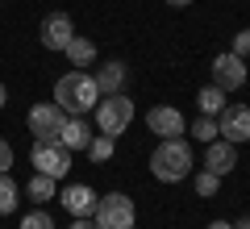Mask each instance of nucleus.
Instances as JSON below:
<instances>
[{
	"label": "nucleus",
	"instance_id": "obj_1",
	"mask_svg": "<svg viewBox=\"0 0 250 229\" xmlns=\"http://www.w3.org/2000/svg\"><path fill=\"white\" fill-rule=\"evenodd\" d=\"M96 100H100V88H96V80H92V71H67V75L54 83V104L67 117L92 113Z\"/></svg>",
	"mask_w": 250,
	"mask_h": 229
},
{
	"label": "nucleus",
	"instance_id": "obj_2",
	"mask_svg": "<svg viewBox=\"0 0 250 229\" xmlns=\"http://www.w3.org/2000/svg\"><path fill=\"white\" fill-rule=\"evenodd\" d=\"M192 167H196V159H192V146L184 138H163L159 150L150 154V171L159 184H179L192 175Z\"/></svg>",
	"mask_w": 250,
	"mask_h": 229
},
{
	"label": "nucleus",
	"instance_id": "obj_3",
	"mask_svg": "<svg viewBox=\"0 0 250 229\" xmlns=\"http://www.w3.org/2000/svg\"><path fill=\"white\" fill-rule=\"evenodd\" d=\"M92 113H96V129L100 133L121 138V133L129 129V121H134V100L125 96V92H113V96H100Z\"/></svg>",
	"mask_w": 250,
	"mask_h": 229
},
{
	"label": "nucleus",
	"instance_id": "obj_4",
	"mask_svg": "<svg viewBox=\"0 0 250 229\" xmlns=\"http://www.w3.org/2000/svg\"><path fill=\"white\" fill-rule=\"evenodd\" d=\"M134 221H138V208L125 192H108L96 200V212H92L96 229H134Z\"/></svg>",
	"mask_w": 250,
	"mask_h": 229
},
{
	"label": "nucleus",
	"instance_id": "obj_5",
	"mask_svg": "<svg viewBox=\"0 0 250 229\" xmlns=\"http://www.w3.org/2000/svg\"><path fill=\"white\" fill-rule=\"evenodd\" d=\"M29 163H34L38 175L62 179L67 171H71V150L62 146V142H34V150H29Z\"/></svg>",
	"mask_w": 250,
	"mask_h": 229
},
{
	"label": "nucleus",
	"instance_id": "obj_6",
	"mask_svg": "<svg viewBox=\"0 0 250 229\" xmlns=\"http://www.w3.org/2000/svg\"><path fill=\"white\" fill-rule=\"evenodd\" d=\"M62 121H67V113H62L54 100L34 104V108H29V117H25V125H29V133H34V142H59Z\"/></svg>",
	"mask_w": 250,
	"mask_h": 229
},
{
	"label": "nucleus",
	"instance_id": "obj_7",
	"mask_svg": "<svg viewBox=\"0 0 250 229\" xmlns=\"http://www.w3.org/2000/svg\"><path fill=\"white\" fill-rule=\"evenodd\" d=\"M217 133L233 146H246L250 142V104H225L217 113Z\"/></svg>",
	"mask_w": 250,
	"mask_h": 229
},
{
	"label": "nucleus",
	"instance_id": "obj_8",
	"mask_svg": "<svg viewBox=\"0 0 250 229\" xmlns=\"http://www.w3.org/2000/svg\"><path fill=\"white\" fill-rule=\"evenodd\" d=\"M213 83L221 92H238L242 83H246V75H250V67H246V59H238L233 50H225V54H217L213 59Z\"/></svg>",
	"mask_w": 250,
	"mask_h": 229
},
{
	"label": "nucleus",
	"instance_id": "obj_9",
	"mask_svg": "<svg viewBox=\"0 0 250 229\" xmlns=\"http://www.w3.org/2000/svg\"><path fill=\"white\" fill-rule=\"evenodd\" d=\"M146 125H150V133L154 138H184L188 133V121H184V113H179L175 104H154L150 113H146Z\"/></svg>",
	"mask_w": 250,
	"mask_h": 229
},
{
	"label": "nucleus",
	"instance_id": "obj_10",
	"mask_svg": "<svg viewBox=\"0 0 250 229\" xmlns=\"http://www.w3.org/2000/svg\"><path fill=\"white\" fill-rule=\"evenodd\" d=\"M38 38H42L46 50H67V42L75 38V25H71V17H67V13H50V17H42Z\"/></svg>",
	"mask_w": 250,
	"mask_h": 229
},
{
	"label": "nucleus",
	"instance_id": "obj_11",
	"mask_svg": "<svg viewBox=\"0 0 250 229\" xmlns=\"http://www.w3.org/2000/svg\"><path fill=\"white\" fill-rule=\"evenodd\" d=\"M205 167L213 171V175H229L233 167H238V146H233V142H225V138H213L205 146Z\"/></svg>",
	"mask_w": 250,
	"mask_h": 229
},
{
	"label": "nucleus",
	"instance_id": "obj_12",
	"mask_svg": "<svg viewBox=\"0 0 250 229\" xmlns=\"http://www.w3.org/2000/svg\"><path fill=\"white\" fill-rule=\"evenodd\" d=\"M59 200H62V208L71 212V217H92V212H96V200H100V196L92 192L88 184H71V187H62Z\"/></svg>",
	"mask_w": 250,
	"mask_h": 229
},
{
	"label": "nucleus",
	"instance_id": "obj_13",
	"mask_svg": "<svg viewBox=\"0 0 250 229\" xmlns=\"http://www.w3.org/2000/svg\"><path fill=\"white\" fill-rule=\"evenodd\" d=\"M59 142H62L67 150H88L92 125L83 121V117H67V121H62V129H59Z\"/></svg>",
	"mask_w": 250,
	"mask_h": 229
},
{
	"label": "nucleus",
	"instance_id": "obj_14",
	"mask_svg": "<svg viewBox=\"0 0 250 229\" xmlns=\"http://www.w3.org/2000/svg\"><path fill=\"white\" fill-rule=\"evenodd\" d=\"M92 80H96V88H100V96H113V92H121L125 88V62H104V67H96L92 71Z\"/></svg>",
	"mask_w": 250,
	"mask_h": 229
},
{
	"label": "nucleus",
	"instance_id": "obj_15",
	"mask_svg": "<svg viewBox=\"0 0 250 229\" xmlns=\"http://www.w3.org/2000/svg\"><path fill=\"white\" fill-rule=\"evenodd\" d=\"M62 54L71 59V67H75V71H83V67H92V62H96V42L75 34L71 42H67V50H62Z\"/></svg>",
	"mask_w": 250,
	"mask_h": 229
},
{
	"label": "nucleus",
	"instance_id": "obj_16",
	"mask_svg": "<svg viewBox=\"0 0 250 229\" xmlns=\"http://www.w3.org/2000/svg\"><path fill=\"white\" fill-rule=\"evenodd\" d=\"M25 196H29V200H38V204L54 200V196H59V179H50V175H38V171H34V179L25 184Z\"/></svg>",
	"mask_w": 250,
	"mask_h": 229
},
{
	"label": "nucleus",
	"instance_id": "obj_17",
	"mask_svg": "<svg viewBox=\"0 0 250 229\" xmlns=\"http://www.w3.org/2000/svg\"><path fill=\"white\" fill-rule=\"evenodd\" d=\"M225 96H229V92H221V88H217V83H208V88H200L196 104H200V113H205V117H217V113H221L225 104H229V100H225Z\"/></svg>",
	"mask_w": 250,
	"mask_h": 229
},
{
	"label": "nucleus",
	"instance_id": "obj_18",
	"mask_svg": "<svg viewBox=\"0 0 250 229\" xmlns=\"http://www.w3.org/2000/svg\"><path fill=\"white\" fill-rule=\"evenodd\" d=\"M117 154V138H108V133H92V142H88V159L92 163H108Z\"/></svg>",
	"mask_w": 250,
	"mask_h": 229
},
{
	"label": "nucleus",
	"instance_id": "obj_19",
	"mask_svg": "<svg viewBox=\"0 0 250 229\" xmlns=\"http://www.w3.org/2000/svg\"><path fill=\"white\" fill-rule=\"evenodd\" d=\"M192 187H196V196H205V200H213V196L221 192V175H213L208 167H200L196 175H192Z\"/></svg>",
	"mask_w": 250,
	"mask_h": 229
},
{
	"label": "nucleus",
	"instance_id": "obj_20",
	"mask_svg": "<svg viewBox=\"0 0 250 229\" xmlns=\"http://www.w3.org/2000/svg\"><path fill=\"white\" fill-rule=\"evenodd\" d=\"M17 204H21V192H17V184H13V175H0V217L17 212Z\"/></svg>",
	"mask_w": 250,
	"mask_h": 229
},
{
	"label": "nucleus",
	"instance_id": "obj_21",
	"mask_svg": "<svg viewBox=\"0 0 250 229\" xmlns=\"http://www.w3.org/2000/svg\"><path fill=\"white\" fill-rule=\"evenodd\" d=\"M192 138H196V142H205V146H208L213 138H221V133H217V117H205V113H200V121L192 125Z\"/></svg>",
	"mask_w": 250,
	"mask_h": 229
},
{
	"label": "nucleus",
	"instance_id": "obj_22",
	"mask_svg": "<svg viewBox=\"0 0 250 229\" xmlns=\"http://www.w3.org/2000/svg\"><path fill=\"white\" fill-rule=\"evenodd\" d=\"M21 229H54V221H50V212L38 204L34 212H25V217H21Z\"/></svg>",
	"mask_w": 250,
	"mask_h": 229
},
{
	"label": "nucleus",
	"instance_id": "obj_23",
	"mask_svg": "<svg viewBox=\"0 0 250 229\" xmlns=\"http://www.w3.org/2000/svg\"><path fill=\"white\" fill-rule=\"evenodd\" d=\"M233 54H238V59H246L250 54V29H242V34H233V46H229Z\"/></svg>",
	"mask_w": 250,
	"mask_h": 229
},
{
	"label": "nucleus",
	"instance_id": "obj_24",
	"mask_svg": "<svg viewBox=\"0 0 250 229\" xmlns=\"http://www.w3.org/2000/svg\"><path fill=\"white\" fill-rule=\"evenodd\" d=\"M9 171H13V146L0 138V175H9Z\"/></svg>",
	"mask_w": 250,
	"mask_h": 229
},
{
	"label": "nucleus",
	"instance_id": "obj_25",
	"mask_svg": "<svg viewBox=\"0 0 250 229\" xmlns=\"http://www.w3.org/2000/svg\"><path fill=\"white\" fill-rule=\"evenodd\" d=\"M71 229H96V225H92L88 217H71Z\"/></svg>",
	"mask_w": 250,
	"mask_h": 229
},
{
	"label": "nucleus",
	"instance_id": "obj_26",
	"mask_svg": "<svg viewBox=\"0 0 250 229\" xmlns=\"http://www.w3.org/2000/svg\"><path fill=\"white\" fill-rule=\"evenodd\" d=\"M205 229H233V221H208Z\"/></svg>",
	"mask_w": 250,
	"mask_h": 229
},
{
	"label": "nucleus",
	"instance_id": "obj_27",
	"mask_svg": "<svg viewBox=\"0 0 250 229\" xmlns=\"http://www.w3.org/2000/svg\"><path fill=\"white\" fill-rule=\"evenodd\" d=\"M171 9H188V4H192V0H167Z\"/></svg>",
	"mask_w": 250,
	"mask_h": 229
},
{
	"label": "nucleus",
	"instance_id": "obj_28",
	"mask_svg": "<svg viewBox=\"0 0 250 229\" xmlns=\"http://www.w3.org/2000/svg\"><path fill=\"white\" fill-rule=\"evenodd\" d=\"M233 229H250V217H242V221H233Z\"/></svg>",
	"mask_w": 250,
	"mask_h": 229
},
{
	"label": "nucleus",
	"instance_id": "obj_29",
	"mask_svg": "<svg viewBox=\"0 0 250 229\" xmlns=\"http://www.w3.org/2000/svg\"><path fill=\"white\" fill-rule=\"evenodd\" d=\"M4 100H9V92H4V83H0V108H4Z\"/></svg>",
	"mask_w": 250,
	"mask_h": 229
}]
</instances>
